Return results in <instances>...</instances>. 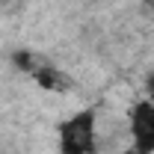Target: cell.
<instances>
[{
	"label": "cell",
	"instance_id": "1",
	"mask_svg": "<svg viewBox=\"0 0 154 154\" xmlns=\"http://www.w3.org/2000/svg\"><path fill=\"white\" fill-rule=\"evenodd\" d=\"M59 145L62 154H89L95 145V113L83 110L71 116L62 128H59Z\"/></svg>",
	"mask_w": 154,
	"mask_h": 154
},
{
	"label": "cell",
	"instance_id": "2",
	"mask_svg": "<svg viewBox=\"0 0 154 154\" xmlns=\"http://www.w3.org/2000/svg\"><path fill=\"white\" fill-rule=\"evenodd\" d=\"M131 136H134V154L154 151V101H142L131 113Z\"/></svg>",
	"mask_w": 154,
	"mask_h": 154
}]
</instances>
